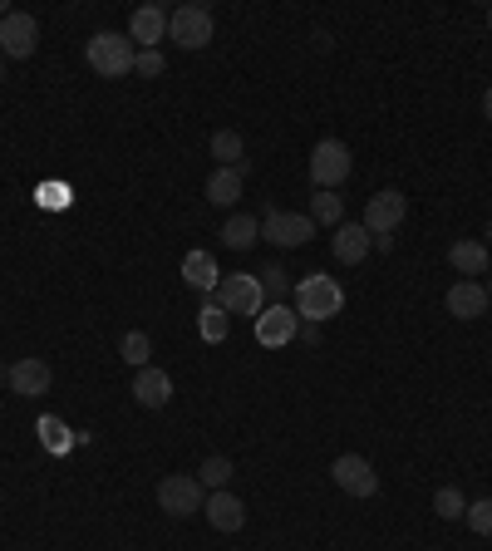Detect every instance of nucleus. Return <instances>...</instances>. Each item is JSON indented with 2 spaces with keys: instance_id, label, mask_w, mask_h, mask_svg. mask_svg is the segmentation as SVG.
Wrapping results in <instances>:
<instances>
[{
  "instance_id": "obj_10",
  "label": "nucleus",
  "mask_w": 492,
  "mask_h": 551,
  "mask_svg": "<svg viewBox=\"0 0 492 551\" xmlns=\"http://www.w3.org/2000/svg\"><path fill=\"white\" fill-rule=\"evenodd\" d=\"M35 45H40V25H35V15L10 10V15L0 20V55H10V60H30Z\"/></svg>"
},
{
  "instance_id": "obj_1",
  "label": "nucleus",
  "mask_w": 492,
  "mask_h": 551,
  "mask_svg": "<svg viewBox=\"0 0 492 551\" xmlns=\"http://www.w3.org/2000/svg\"><path fill=\"white\" fill-rule=\"evenodd\" d=\"M345 310V291H340V281H330L325 271H310L306 281L296 286V315L306 320V325H325L330 315H340Z\"/></svg>"
},
{
  "instance_id": "obj_5",
  "label": "nucleus",
  "mask_w": 492,
  "mask_h": 551,
  "mask_svg": "<svg viewBox=\"0 0 492 551\" xmlns=\"http://www.w3.org/2000/svg\"><path fill=\"white\" fill-rule=\"evenodd\" d=\"M256 340H261L266 350H286V345H296V340H301V315H296V306L276 301V306L261 310V315H256Z\"/></svg>"
},
{
  "instance_id": "obj_21",
  "label": "nucleus",
  "mask_w": 492,
  "mask_h": 551,
  "mask_svg": "<svg viewBox=\"0 0 492 551\" xmlns=\"http://www.w3.org/2000/svg\"><path fill=\"white\" fill-rule=\"evenodd\" d=\"M197 335H202L207 345H222V340L232 335V315L217 306V301H202V310H197Z\"/></svg>"
},
{
  "instance_id": "obj_6",
  "label": "nucleus",
  "mask_w": 492,
  "mask_h": 551,
  "mask_svg": "<svg viewBox=\"0 0 492 551\" xmlns=\"http://www.w3.org/2000/svg\"><path fill=\"white\" fill-rule=\"evenodd\" d=\"M212 296H217V306L227 310V315H261V310H266V291H261V281H256V276H246V271L222 276V286H217Z\"/></svg>"
},
{
  "instance_id": "obj_19",
  "label": "nucleus",
  "mask_w": 492,
  "mask_h": 551,
  "mask_svg": "<svg viewBox=\"0 0 492 551\" xmlns=\"http://www.w3.org/2000/svg\"><path fill=\"white\" fill-rule=\"evenodd\" d=\"M448 261H453V271H463V281L488 276V242H453Z\"/></svg>"
},
{
  "instance_id": "obj_23",
  "label": "nucleus",
  "mask_w": 492,
  "mask_h": 551,
  "mask_svg": "<svg viewBox=\"0 0 492 551\" xmlns=\"http://www.w3.org/2000/svg\"><path fill=\"white\" fill-rule=\"evenodd\" d=\"M306 217L315 222V227H340V222H345V202H340L335 192H315Z\"/></svg>"
},
{
  "instance_id": "obj_28",
  "label": "nucleus",
  "mask_w": 492,
  "mask_h": 551,
  "mask_svg": "<svg viewBox=\"0 0 492 551\" xmlns=\"http://www.w3.org/2000/svg\"><path fill=\"white\" fill-rule=\"evenodd\" d=\"M463 522H468L478 537H492V497H478V502H468Z\"/></svg>"
},
{
  "instance_id": "obj_12",
  "label": "nucleus",
  "mask_w": 492,
  "mask_h": 551,
  "mask_svg": "<svg viewBox=\"0 0 492 551\" xmlns=\"http://www.w3.org/2000/svg\"><path fill=\"white\" fill-rule=\"evenodd\" d=\"M50 365L45 360H35V355H25V360H15L10 365V394H20V399H40V394H50Z\"/></svg>"
},
{
  "instance_id": "obj_27",
  "label": "nucleus",
  "mask_w": 492,
  "mask_h": 551,
  "mask_svg": "<svg viewBox=\"0 0 492 551\" xmlns=\"http://www.w3.org/2000/svg\"><path fill=\"white\" fill-rule=\"evenodd\" d=\"M433 512H438L443 522H458V517L468 512V497H463L458 488H438L433 492Z\"/></svg>"
},
{
  "instance_id": "obj_16",
  "label": "nucleus",
  "mask_w": 492,
  "mask_h": 551,
  "mask_svg": "<svg viewBox=\"0 0 492 551\" xmlns=\"http://www.w3.org/2000/svg\"><path fill=\"white\" fill-rule=\"evenodd\" d=\"M133 399L143 404V409H168V399H173V379H168V369H138V379H133Z\"/></svg>"
},
{
  "instance_id": "obj_8",
  "label": "nucleus",
  "mask_w": 492,
  "mask_h": 551,
  "mask_svg": "<svg viewBox=\"0 0 492 551\" xmlns=\"http://www.w3.org/2000/svg\"><path fill=\"white\" fill-rule=\"evenodd\" d=\"M261 237L271 246H286V251H296V246H306L315 237V222H310L306 212H266L261 217Z\"/></svg>"
},
{
  "instance_id": "obj_22",
  "label": "nucleus",
  "mask_w": 492,
  "mask_h": 551,
  "mask_svg": "<svg viewBox=\"0 0 492 551\" xmlns=\"http://www.w3.org/2000/svg\"><path fill=\"white\" fill-rule=\"evenodd\" d=\"M207 148H212V158H217L222 168H246V143L237 128H217Z\"/></svg>"
},
{
  "instance_id": "obj_36",
  "label": "nucleus",
  "mask_w": 492,
  "mask_h": 551,
  "mask_svg": "<svg viewBox=\"0 0 492 551\" xmlns=\"http://www.w3.org/2000/svg\"><path fill=\"white\" fill-rule=\"evenodd\" d=\"M0 79H5V60H0Z\"/></svg>"
},
{
  "instance_id": "obj_13",
  "label": "nucleus",
  "mask_w": 492,
  "mask_h": 551,
  "mask_svg": "<svg viewBox=\"0 0 492 551\" xmlns=\"http://www.w3.org/2000/svg\"><path fill=\"white\" fill-rule=\"evenodd\" d=\"M128 40H138L143 50H158V40H168V10L163 5H138L128 15Z\"/></svg>"
},
{
  "instance_id": "obj_20",
  "label": "nucleus",
  "mask_w": 492,
  "mask_h": 551,
  "mask_svg": "<svg viewBox=\"0 0 492 551\" xmlns=\"http://www.w3.org/2000/svg\"><path fill=\"white\" fill-rule=\"evenodd\" d=\"M242 183H246V168H217L207 178V202L212 207H232L242 197Z\"/></svg>"
},
{
  "instance_id": "obj_2",
  "label": "nucleus",
  "mask_w": 492,
  "mask_h": 551,
  "mask_svg": "<svg viewBox=\"0 0 492 551\" xmlns=\"http://www.w3.org/2000/svg\"><path fill=\"white\" fill-rule=\"evenodd\" d=\"M84 60H89V69H94L99 79H123V74H133L138 50H133V40L119 35V30H99V35L89 40Z\"/></svg>"
},
{
  "instance_id": "obj_29",
  "label": "nucleus",
  "mask_w": 492,
  "mask_h": 551,
  "mask_svg": "<svg viewBox=\"0 0 492 551\" xmlns=\"http://www.w3.org/2000/svg\"><path fill=\"white\" fill-rule=\"evenodd\" d=\"M40 438H45V448H55V453L69 448V429H64L60 419H40Z\"/></svg>"
},
{
  "instance_id": "obj_25",
  "label": "nucleus",
  "mask_w": 492,
  "mask_h": 551,
  "mask_svg": "<svg viewBox=\"0 0 492 551\" xmlns=\"http://www.w3.org/2000/svg\"><path fill=\"white\" fill-rule=\"evenodd\" d=\"M232 478H237V473H232V458H222V453H212V458L202 463V473H197V483L207 492H222Z\"/></svg>"
},
{
  "instance_id": "obj_18",
  "label": "nucleus",
  "mask_w": 492,
  "mask_h": 551,
  "mask_svg": "<svg viewBox=\"0 0 492 551\" xmlns=\"http://www.w3.org/2000/svg\"><path fill=\"white\" fill-rule=\"evenodd\" d=\"M183 281L192 291H217L222 286V271L212 261V251H187L183 256Z\"/></svg>"
},
{
  "instance_id": "obj_34",
  "label": "nucleus",
  "mask_w": 492,
  "mask_h": 551,
  "mask_svg": "<svg viewBox=\"0 0 492 551\" xmlns=\"http://www.w3.org/2000/svg\"><path fill=\"white\" fill-rule=\"evenodd\" d=\"M488 301H492V276H488Z\"/></svg>"
},
{
  "instance_id": "obj_11",
  "label": "nucleus",
  "mask_w": 492,
  "mask_h": 551,
  "mask_svg": "<svg viewBox=\"0 0 492 551\" xmlns=\"http://www.w3.org/2000/svg\"><path fill=\"white\" fill-rule=\"evenodd\" d=\"M330 478H335V488L350 492V497H374V492H379V473L369 468V458H360V453L335 458V463H330Z\"/></svg>"
},
{
  "instance_id": "obj_17",
  "label": "nucleus",
  "mask_w": 492,
  "mask_h": 551,
  "mask_svg": "<svg viewBox=\"0 0 492 551\" xmlns=\"http://www.w3.org/2000/svg\"><path fill=\"white\" fill-rule=\"evenodd\" d=\"M207 522L217 527V532H242L246 527V502L242 497H232V492H207Z\"/></svg>"
},
{
  "instance_id": "obj_3",
  "label": "nucleus",
  "mask_w": 492,
  "mask_h": 551,
  "mask_svg": "<svg viewBox=\"0 0 492 551\" xmlns=\"http://www.w3.org/2000/svg\"><path fill=\"white\" fill-rule=\"evenodd\" d=\"M350 173H355V158H350V148L340 138H320L310 148V183H315V192H335Z\"/></svg>"
},
{
  "instance_id": "obj_30",
  "label": "nucleus",
  "mask_w": 492,
  "mask_h": 551,
  "mask_svg": "<svg viewBox=\"0 0 492 551\" xmlns=\"http://www.w3.org/2000/svg\"><path fill=\"white\" fill-rule=\"evenodd\" d=\"M256 281H261V291H266V296H286V271H281V266H261V276H256Z\"/></svg>"
},
{
  "instance_id": "obj_15",
  "label": "nucleus",
  "mask_w": 492,
  "mask_h": 551,
  "mask_svg": "<svg viewBox=\"0 0 492 551\" xmlns=\"http://www.w3.org/2000/svg\"><path fill=\"white\" fill-rule=\"evenodd\" d=\"M488 306L492 301H488V286H483V281H453V286H448V315L478 320Z\"/></svg>"
},
{
  "instance_id": "obj_7",
  "label": "nucleus",
  "mask_w": 492,
  "mask_h": 551,
  "mask_svg": "<svg viewBox=\"0 0 492 551\" xmlns=\"http://www.w3.org/2000/svg\"><path fill=\"white\" fill-rule=\"evenodd\" d=\"M404 212H409V197H404L399 187H384V192H374L365 202V222H360V227H365L369 237H389V232L404 222Z\"/></svg>"
},
{
  "instance_id": "obj_32",
  "label": "nucleus",
  "mask_w": 492,
  "mask_h": 551,
  "mask_svg": "<svg viewBox=\"0 0 492 551\" xmlns=\"http://www.w3.org/2000/svg\"><path fill=\"white\" fill-rule=\"evenodd\" d=\"M483 119H492V84L483 89Z\"/></svg>"
},
{
  "instance_id": "obj_24",
  "label": "nucleus",
  "mask_w": 492,
  "mask_h": 551,
  "mask_svg": "<svg viewBox=\"0 0 492 551\" xmlns=\"http://www.w3.org/2000/svg\"><path fill=\"white\" fill-rule=\"evenodd\" d=\"M256 237H261V222H256V217H242V212H237V217L222 222V242L232 246V251H246Z\"/></svg>"
},
{
  "instance_id": "obj_33",
  "label": "nucleus",
  "mask_w": 492,
  "mask_h": 551,
  "mask_svg": "<svg viewBox=\"0 0 492 551\" xmlns=\"http://www.w3.org/2000/svg\"><path fill=\"white\" fill-rule=\"evenodd\" d=\"M5 379H10V365H0V384H5Z\"/></svg>"
},
{
  "instance_id": "obj_14",
  "label": "nucleus",
  "mask_w": 492,
  "mask_h": 551,
  "mask_svg": "<svg viewBox=\"0 0 492 551\" xmlns=\"http://www.w3.org/2000/svg\"><path fill=\"white\" fill-rule=\"evenodd\" d=\"M330 251H335V261L360 266L369 251H374V237H369L360 222H340V227H335V237H330Z\"/></svg>"
},
{
  "instance_id": "obj_9",
  "label": "nucleus",
  "mask_w": 492,
  "mask_h": 551,
  "mask_svg": "<svg viewBox=\"0 0 492 551\" xmlns=\"http://www.w3.org/2000/svg\"><path fill=\"white\" fill-rule=\"evenodd\" d=\"M202 483L197 478H187V473H173V478H163L158 483V507L168 512V517H192V512H202Z\"/></svg>"
},
{
  "instance_id": "obj_35",
  "label": "nucleus",
  "mask_w": 492,
  "mask_h": 551,
  "mask_svg": "<svg viewBox=\"0 0 492 551\" xmlns=\"http://www.w3.org/2000/svg\"><path fill=\"white\" fill-rule=\"evenodd\" d=\"M488 30H492V5H488Z\"/></svg>"
},
{
  "instance_id": "obj_4",
  "label": "nucleus",
  "mask_w": 492,
  "mask_h": 551,
  "mask_svg": "<svg viewBox=\"0 0 492 551\" xmlns=\"http://www.w3.org/2000/svg\"><path fill=\"white\" fill-rule=\"evenodd\" d=\"M212 10L207 5H178L173 15H168V40L178 45V50H207L212 45Z\"/></svg>"
},
{
  "instance_id": "obj_26",
  "label": "nucleus",
  "mask_w": 492,
  "mask_h": 551,
  "mask_svg": "<svg viewBox=\"0 0 492 551\" xmlns=\"http://www.w3.org/2000/svg\"><path fill=\"white\" fill-rule=\"evenodd\" d=\"M119 355H123V365H133V369H148V355H153V340L143 335V330H128L119 340Z\"/></svg>"
},
{
  "instance_id": "obj_31",
  "label": "nucleus",
  "mask_w": 492,
  "mask_h": 551,
  "mask_svg": "<svg viewBox=\"0 0 492 551\" xmlns=\"http://www.w3.org/2000/svg\"><path fill=\"white\" fill-rule=\"evenodd\" d=\"M133 74H143V79L163 74V55H158V50H138V60H133Z\"/></svg>"
}]
</instances>
